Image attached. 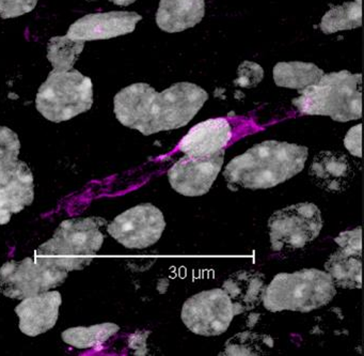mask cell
Segmentation results:
<instances>
[{
    "label": "cell",
    "mask_w": 364,
    "mask_h": 356,
    "mask_svg": "<svg viewBox=\"0 0 364 356\" xmlns=\"http://www.w3.org/2000/svg\"><path fill=\"white\" fill-rule=\"evenodd\" d=\"M308 157L306 147L267 140L231 159L223 177L233 191L272 189L301 172Z\"/></svg>",
    "instance_id": "obj_1"
},
{
    "label": "cell",
    "mask_w": 364,
    "mask_h": 356,
    "mask_svg": "<svg viewBox=\"0 0 364 356\" xmlns=\"http://www.w3.org/2000/svg\"><path fill=\"white\" fill-rule=\"evenodd\" d=\"M362 75L346 70L323 74L318 82L302 90L293 100L301 114L328 116L338 122L362 117Z\"/></svg>",
    "instance_id": "obj_2"
},
{
    "label": "cell",
    "mask_w": 364,
    "mask_h": 356,
    "mask_svg": "<svg viewBox=\"0 0 364 356\" xmlns=\"http://www.w3.org/2000/svg\"><path fill=\"white\" fill-rule=\"evenodd\" d=\"M100 217H80L60 224L54 236L36 251V258L65 272L84 270L97 257L105 236Z\"/></svg>",
    "instance_id": "obj_3"
},
{
    "label": "cell",
    "mask_w": 364,
    "mask_h": 356,
    "mask_svg": "<svg viewBox=\"0 0 364 356\" xmlns=\"http://www.w3.org/2000/svg\"><path fill=\"white\" fill-rule=\"evenodd\" d=\"M336 294V286L326 271L304 268L276 275L266 286L262 302L270 313H311L329 304Z\"/></svg>",
    "instance_id": "obj_4"
},
{
    "label": "cell",
    "mask_w": 364,
    "mask_h": 356,
    "mask_svg": "<svg viewBox=\"0 0 364 356\" xmlns=\"http://www.w3.org/2000/svg\"><path fill=\"white\" fill-rule=\"evenodd\" d=\"M92 105V80L74 69L53 70L36 97L38 112L55 123L71 120L90 110Z\"/></svg>",
    "instance_id": "obj_5"
},
{
    "label": "cell",
    "mask_w": 364,
    "mask_h": 356,
    "mask_svg": "<svg viewBox=\"0 0 364 356\" xmlns=\"http://www.w3.org/2000/svg\"><path fill=\"white\" fill-rule=\"evenodd\" d=\"M208 93L191 83H176L151 95L146 136L173 131L188 125L208 101Z\"/></svg>",
    "instance_id": "obj_6"
},
{
    "label": "cell",
    "mask_w": 364,
    "mask_h": 356,
    "mask_svg": "<svg viewBox=\"0 0 364 356\" xmlns=\"http://www.w3.org/2000/svg\"><path fill=\"white\" fill-rule=\"evenodd\" d=\"M321 210L312 202L291 204L276 211L268 219L270 245L274 251L304 248L323 229Z\"/></svg>",
    "instance_id": "obj_7"
},
{
    "label": "cell",
    "mask_w": 364,
    "mask_h": 356,
    "mask_svg": "<svg viewBox=\"0 0 364 356\" xmlns=\"http://www.w3.org/2000/svg\"><path fill=\"white\" fill-rule=\"evenodd\" d=\"M67 276L65 271L48 266L37 258L12 260L0 268V292L7 298L23 300L58 287Z\"/></svg>",
    "instance_id": "obj_8"
},
{
    "label": "cell",
    "mask_w": 364,
    "mask_h": 356,
    "mask_svg": "<svg viewBox=\"0 0 364 356\" xmlns=\"http://www.w3.org/2000/svg\"><path fill=\"white\" fill-rule=\"evenodd\" d=\"M233 304L223 288L205 290L189 298L182 307L183 323L193 334L219 336L234 318Z\"/></svg>",
    "instance_id": "obj_9"
},
{
    "label": "cell",
    "mask_w": 364,
    "mask_h": 356,
    "mask_svg": "<svg viewBox=\"0 0 364 356\" xmlns=\"http://www.w3.org/2000/svg\"><path fill=\"white\" fill-rule=\"evenodd\" d=\"M165 228L163 212L153 204H141L118 215L107 231L127 248L144 249L161 240Z\"/></svg>",
    "instance_id": "obj_10"
},
{
    "label": "cell",
    "mask_w": 364,
    "mask_h": 356,
    "mask_svg": "<svg viewBox=\"0 0 364 356\" xmlns=\"http://www.w3.org/2000/svg\"><path fill=\"white\" fill-rule=\"evenodd\" d=\"M225 161V149L212 157H186L178 159L168 172L170 185L176 193L199 197L210 192Z\"/></svg>",
    "instance_id": "obj_11"
},
{
    "label": "cell",
    "mask_w": 364,
    "mask_h": 356,
    "mask_svg": "<svg viewBox=\"0 0 364 356\" xmlns=\"http://www.w3.org/2000/svg\"><path fill=\"white\" fill-rule=\"evenodd\" d=\"M35 199V180L25 162L16 161L0 172V226L7 225L12 215L22 212Z\"/></svg>",
    "instance_id": "obj_12"
},
{
    "label": "cell",
    "mask_w": 364,
    "mask_h": 356,
    "mask_svg": "<svg viewBox=\"0 0 364 356\" xmlns=\"http://www.w3.org/2000/svg\"><path fill=\"white\" fill-rule=\"evenodd\" d=\"M142 16L136 12L112 11L85 16L70 26L67 36L72 40L97 41L129 35L135 31Z\"/></svg>",
    "instance_id": "obj_13"
},
{
    "label": "cell",
    "mask_w": 364,
    "mask_h": 356,
    "mask_svg": "<svg viewBox=\"0 0 364 356\" xmlns=\"http://www.w3.org/2000/svg\"><path fill=\"white\" fill-rule=\"evenodd\" d=\"M63 296L58 291H46L23 298L14 311L20 319L21 332L37 337L52 330L58 320Z\"/></svg>",
    "instance_id": "obj_14"
},
{
    "label": "cell",
    "mask_w": 364,
    "mask_h": 356,
    "mask_svg": "<svg viewBox=\"0 0 364 356\" xmlns=\"http://www.w3.org/2000/svg\"><path fill=\"white\" fill-rule=\"evenodd\" d=\"M232 129L225 118L208 119L189 130L178 148L193 157H206L223 150L232 140Z\"/></svg>",
    "instance_id": "obj_15"
},
{
    "label": "cell",
    "mask_w": 364,
    "mask_h": 356,
    "mask_svg": "<svg viewBox=\"0 0 364 356\" xmlns=\"http://www.w3.org/2000/svg\"><path fill=\"white\" fill-rule=\"evenodd\" d=\"M311 180L328 193H343L353 178V168L346 155L333 151L318 153L309 168Z\"/></svg>",
    "instance_id": "obj_16"
},
{
    "label": "cell",
    "mask_w": 364,
    "mask_h": 356,
    "mask_svg": "<svg viewBox=\"0 0 364 356\" xmlns=\"http://www.w3.org/2000/svg\"><path fill=\"white\" fill-rule=\"evenodd\" d=\"M265 288V276L257 271L251 270L234 273L223 285V289L233 304L235 315L257 308L261 304Z\"/></svg>",
    "instance_id": "obj_17"
},
{
    "label": "cell",
    "mask_w": 364,
    "mask_h": 356,
    "mask_svg": "<svg viewBox=\"0 0 364 356\" xmlns=\"http://www.w3.org/2000/svg\"><path fill=\"white\" fill-rule=\"evenodd\" d=\"M205 16V0H161L156 24L166 33H181L199 24Z\"/></svg>",
    "instance_id": "obj_18"
},
{
    "label": "cell",
    "mask_w": 364,
    "mask_h": 356,
    "mask_svg": "<svg viewBox=\"0 0 364 356\" xmlns=\"http://www.w3.org/2000/svg\"><path fill=\"white\" fill-rule=\"evenodd\" d=\"M362 253L338 249L325 263V271L334 286L343 289H361Z\"/></svg>",
    "instance_id": "obj_19"
},
{
    "label": "cell",
    "mask_w": 364,
    "mask_h": 356,
    "mask_svg": "<svg viewBox=\"0 0 364 356\" xmlns=\"http://www.w3.org/2000/svg\"><path fill=\"white\" fill-rule=\"evenodd\" d=\"M323 71L313 63H279L274 68V80L277 86L302 90L318 82Z\"/></svg>",
    "instance_id": "obj_20"
},
{
    "label": "cell",
    "mask_w": 364,
    "mask_h": 356,
    "mask_svg": "<svg viewBox=\"0 0 364 356\" xmlns=\"http://www.w3.org/2000/svg\"><path fill=\"white\" fill-rule=\"evenodd\" d=\"M120 330V326L114 323H102L97 325L78 326L65 330L61 337L67 345L77 349H90L102 345Z\"/></svg>",
    "instance_id": "obj_21"
},
{
    "label": "cell",
    "mask_w": 364,
    "mask_h": 356,
    "mask_svg": "<svg viewBox=\"0 0 364 356\" xmlns=\"http://www.w3.org/2000/svg\"><path fill=\"white\" fill-rule=\"evenodd\" d=\"M84 48L85 41L72 40L68 36L54 37L48 41V59L54 71H70Z\"/></svg>",
    "instance_id": "obj_22"
},
{
    "label": "cell",
    "mask_w": 364,
    "mask_h": 356,
    "mask_svg": "<svg viewBox=\"0 0 364 356\" xmlns=\"http://www.w3.org/2000/svg\"><path fill=\"white\" fill-rule=\"evenodd\" d=\"M362 25L361 4L345 3L330 9L321 19V31L326 35L347 29H355Z\"/></svg>",
    "instance_id": "obj_23"
},
{
    "label": "cell",
    "mask_w": 364,
    "mask_h": 356,
    "mask_svg": "<svg viewBox=\"0 0 364 356\" xmlns=\"http://www.w3.org/2000/svg\"><path fill=\"white\" fill-rule=\"evenodd\" d=\"M21 142L18 134L7 127H0V172L18 159Z\"/></svg>",
    "instance_id": "obj_24"
},
{
    "label": "cell",
    "mask_w": 364,
    "mask_h": 356,
    "mask_svg": "<svg viewBox=\"0 0 364 356\" xmlns=\"http://www.w3.org/2000/svg\"><path fill=\"white\" fill-rule=\"evenodd\" d=\"M39 0H0V16L16 19L35 10Z\"/></svg>",
    "instance_id": "obj_25"
},
{
    "label": "cell",
    "mask_w": 364,
    "mask_h": 356,
    "mask_svg": "<svg viewBox=\"0 0 364 356\" xmlns=\"http://www.w3.org/2000/svg\"><path fill=\"white\" fill-rule=\"evenodd\" d=\"M263 69L257 63L245 61L238 68V78L235 84L242 87H255L263 80Z\"/></svg>",
    "instance_id": "obj_26"
},
{
    "label": "cell",
    "mask_w": 364,
    "mask_h": 356,
    "mask_svg": "<svg viewBox=\"0 0 364 356\" xmlns=\"http://www.w3.org/2000/svg\"><path fill=\"white\" fill-rule=\"evenodd\" d=\"M334 242L338 245V247L345 249L351 253H362V229L361 227L355 228V229L347 230V231L341 232Z\"/></svg>",
    "instance_id": "obj_27"
},
{
    "label": "cell",
    "mask_w": 364,
    "mask_h": 356,
    "mask_svg": "<svg viewBox=\"0 0 364 356\" xmlns=\"http://www.w3.org/2000/svg\"><path fill=\"white\" fill-rule=\"evenodd\" d=\"M361 134L362 125H358L355 127H351L348 133L345 136L344 145L345 148L348 150L353 157H362V146H361Z\"/></svg>",
    "instance_id": "obj_28"
},
{
    "label": "cell",
    "mask_w": 364,
    "mask_h": 356,
    "mask_svg": "<svg viewBox=\"0 0 364 356\" xmlns=\"http://www.w3.org/2000/svg\"><path fill=\"white\" fill-rule=\"evenodd\" d=\"M109 1L114 5L120 6V7H127V6L135 3L136 0H109Z\"/></svg>",
    "instance_id": "obj_29"
}]
</instances>
